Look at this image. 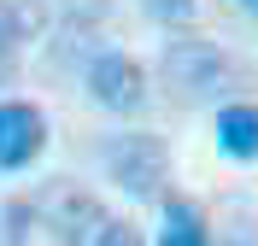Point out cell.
I'll return each instance as SVG.
<instances>
[{"mask_svg":"<svg viewBox=\"0 0 258 246\" xmlns=\"http://www.w3.org/2000/svg\"><path fill=\"white\" fill-rule=\"evenodd\" d=\"M35 223L53 246H147L141 229L77 182H47L35 194Z\"/></svg>","mask_w":258,"mask_h":246,"instance_id":"1","label":"cell"},{"mask_svg":"<svg viewBox=\"0 0 258 246\" xmlns=\"http://www.w3.org/2000/svg\"><path fill=\"white\" fill-rule=\"evenodd\" d=\"M159 88L176 106H211L229 100L235 88V59L217 41H206L200 30H170V41L159 47Z\"/></svg>","mask_w":258,"mask_h":246,"instance_id":"2","label":"cell"},{"mask_svg":"<svg viewBox=\"0 0 258 246\" xmlns=\"http://www.w3.org/2000/svg\"><path fill=\"white\" fill-rule=\"evenodd\" d=\"M106 176L129 199H164L170 147H164L159 135H117V141H106Z\"/></svg>","mask_w":258,"mask_h":246,"instance_id":"3","label":"cell"},{"mask_svg":"<svg viewBox=\"0 0 258 246\" xmlns=\"http://www.w3.org/2000/svg\"><path fill=\"white\" fill-rule=\"evenodd\" d=\"M82 88H88V100L100 112H112V117H135L147 106V70L117 47H100L82 65Z\"/></svg>","mask_w":258,"mask_h":246,"instance_id":"4","label":"cell"},{"mask_svg":"<svg viewBox=\"0 0 258 246\" xmlns=\"http://www.w3.org/2000/svg\"><path fill=\"white\" fill-rule=\"evenodd\" d=\"M47 152V117L30 100H0V176L30 170Z\"/></svg>","mask_w":258,"mask_h":246,"instance_id":"5","label":"cell"},{"mask_svg":"<svg viewBox=\"0 0 258 246\" xmlns=\"http://www.w3.org/2000/svg\"><path fill=\"white\" fill-rule=\"evenodd\" d=\"M47 30V6L41 0H0V88L18 76V59L35 35Z\"/></svg>","mask_w":258,"mask_h":246,"instance_id":"6","label":"cell"},{"mask_svg":"<svg viewBox=\"0 0 258 246\" xmlns=\"http://www.w3.org/2000/svg\"><path fill=\"white\" fill-rule=\"evenodd\" d=\"M217 152L235 164H258V106L252 100H223L217 106Z\"/></svg>","mask_w":258,"mask_h":246,"instance_id":"7","label":"cell"},{"mask_svg":"<svg viewBox=\"0 0 258 246\" xmlns=\"http://www.w3.org/2000/svg\"><path fill=\"white\" fill-rule=\"evenodd\" d=\"M159 246H211L206 205L188 194H164L159 199Z\"/></svg>","mask_w":258,"mask_h":246,"instance_id":"8","label":"cell"},{"mask_svg":"<svg viewBox=\"0 0 258 246\" xmlns=\"http://www.w3.org/2000/svg\"><path fill=\"white\" fill-rule=\"evenodd\" d=\"M153 24H164V30H188L194 12H200V0H135Z\"/></svg>","mask_w":258,"mask_h":246,"instance_id":"9","label":"cell"},{"mask_svg":"<svg viewBox=\"0 0 258 246\" xmlns=\"http://www.w3.org/2000/svg\"><path fill=\"white\" fill-rule=\"evenodd\" d=\"M229 246H258V205L252 199L229 205Z\"/></svg>","mask_w":258,"mask_h":246,"instance_id":"10","label":"cell"},{"mask_svg":"<svg viewBox=\"0 0 258 246\" xmlns=\"http://www.w3.org/2000/svg\"><path fill=\"white\" fill-rule=\"evenodd\" d=\"M235 6H241V12H246V18L258 24V0H235Z\"/></svg>","mask_w":258,"mask_h":246,"instance_id":"11","label":"cell"}]
</instances>
